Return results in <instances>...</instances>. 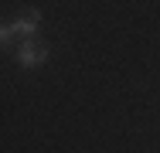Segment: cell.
<instances>
[{
    "instance_id": "7a4b0ae2",
    "label": "cell",
    "mask_w": 160,
    "mask_h": 153,
    "mask_svg": "<svg viewBox=\"0 0 160 153\" xmlns=\"http://www.w3.org/2000/svg\"><path fill=\"white\" fill-rule=\"evenodd\" d=\"M38 24H41L38 10H28V14H24L21 21H14V24H10V34H14V37H21V34H24V41H28L34 31H38Z\"/></svg>"
},
{
    "instance_id": "3957f363",
    "label": "cell",
    "mask_w": 160,
    "mask_h": 153,
    "mask_svg": "<svg viewBox=\"0 0 160 153\" xmlns=\"http://www.w3.org/2000/svg\"><path fill=\"white\" fill-rule=\"evenodd\" d=\"M10 37H14V34H10V27H7V24H0V48H3Z\"/></svg>"
},
{
    "instance_id": "6da1fadb",
    "label": "cell",
    "mask_w": 160,
    "mask_h": 153,
    "mask_svg": "<svg viewBox=\"0 0 160 153\" xmlns=\"http://www.w3.org/2000/svg\"><path fill=\"white\" fill-rule=\"evenodd\" d=\"M44 58H48V48H44L41 41H34V37L21 41V48H17V61H21L24 68H34V65H41Z\"/></svg>"
}]
</instances>
